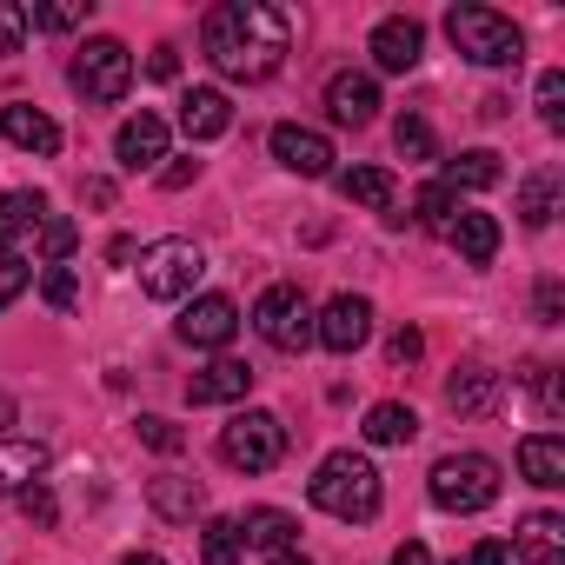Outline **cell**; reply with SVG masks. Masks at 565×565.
<instances>
[{
  "label": "cell",
  "mask_w": 565,
  "mask_h": 565,
  "mask_svg": "<svg viewBox=\"0 0 565 565\" xmlns=\"http://www.w3.org/2000/svg\"><path fill=\"white\" fill-rule=\"evenodd\" d=\"M313 340H320L327 353H360V347L373 340V300H360V294L327 300V313L313 320Z\"/></svg>",
  "instance_id": "obj_10"
},
{
  "label": "cell",
  "mask_w": 565,
  "mask_h": 565,
  "mask_svg": "<svg viewBox=\"0 0 565 565\" xmlns=\"http://www.w3.org/2000/svg\"><path fill=\"white\" fill-rule=\"evenodd\" d=\"M233 333H239V307H233L226 294H200V300L180 313V340H186V347H206V353H220Z\"/></svg>",
  "instance_id": "obj_12"
},
{
  "label": "cell",
  "mask_w": 565,
  "mask_h": 565,
  "mask_svg": "<svg viewBox=\"0 0 565 565\" xmlns=\"http://www.w3.org/2000/svg\"><path fill=\"white\" fill-rule=\"evenodd\" d=\"M539 320L558 327V279H545V287H539Z\"/></svg>",
  "instance_id": "obj_45"
},
{
  "label": "cell",
  "mask_w": 565,
  "mask_h": 565,
  "mask_svg": "<svg viewBox=\"0 0 565 565\" xmlns=\"http://www.w3.org/2000/svg\"><path fill=\"white\" fill-rule=\"evenodd\" d=\"M193 180H200V160H193V153L160 167V186H167V193H180V186H193Z\"/></svg>",
  "instance_id": "obj_41"
},
{
  "label": "cell",
  "mask_w": 565,
  "mask_h": 565,
  "mask_svg": "<svg viewBox=\"0 0 565 565\" xmlns=\"http://www.w3.org/2000/svg\"><path fill=\"white\" fill-rule=\"evenodd\" d=\"M253 333L273 347V353H300L313 347V307L300 287H266L259 307H253Z\"/></svg>",
  "instance_id": "obj_8"
},
{
  "label": "cell",
  "mask_w": 565,
  "mask_h": 565,
  "mask_svg": "<svg viewBox=\"0 0 565 565\" xmlns=\"http://www.w3.org/2000/svg\"><path fill=\"white\" fill-rule=\"evenodd\" d=\"M466 565H512V552L499 545V539H486V545H472V558Z\"/></svg>",
  "instance_id": "obj_44"
},
{
  "label": "cell",
  "mask_w": 565,
  "mask_h": 565,
  "mask_svg": "<svg viewBox=\"0 0 565 565\" xmlns=\"http://www.w3.org/2000/svg\"><path fill=\"white\" fill-rule=\"evenodd\" d=\"M41 294H47V307H74L81 287H74V273H67V266H47V273H41Z\"/></svg>",
  "instance_id": "obj_38"
},
{
  "label": "cell",
  "mask_w": 565,
  "mask_h": 565,
  "mask_svg": "<svg viewBox=\"0 0 565 565\" xmlns=\"http://www.w3.org/2000/svg\"><path fill=\"white\" fill-rule=\"evenodd\" d=\"M492 399H499V373H492L486 360H466V366L446 380V406H452V413H492Z\"/></svg>",
  "instance_id": "obj_18"
},
{
  "label": "cell",
  "mask_w": 565,
  "mask_h": 565,
  "mask_svg": "<svg viewBox=\"0 0 565 565\" xmlns=\"http://www.w3.org/2000/svg\"><path fill=\"white\" fill-rule=\"evenodd\" d=\"M373 446H406L413 433H419V413L413 406H399V399H380V406H366V426H360Z\"/></svg>",
  "instance_id": "obj_23"
},
{
  "label": "cell",
  "mask_w": 565,
  "mask_h": 565,
  "mask_svg": "<svg viewBox=\"0 0 565 565\" xmlns=\"http://www.w3.org/2000/svg\"><path fill=\"white\" fill-rule=\"evenodd\" d=\"M200 41H206V61L226 81H266V74H279V61H287L294 28H287L279 8H266V0H220V8H206V21H200Z\"/></svg>",
  "instance_id": "obj_1"
},
{
  "label": "cell",
  "mask_w": 565,
  "mask_h": 565,
  "mask_svg": "<svg viewBox=\"0 0 565 565\" xmlns=\"http://www.w3.org/2000/svg\"><path fill=\"white\" fill-rule=\"evenodd\" d=\"M220 459L233 472H273L279 459H287V426H279L273 413H233L226 433H220Z\"/></svg>",
  "instance_id": "obj_5"
},
{
  "label": "cell",
  "mask_w": 565,
  "mask_h": 565,
  "mask_svg": "<svg viewBox=\"0 0 565 565\" xmlns=\"http://www.w3.org/2000/svg\"><path fill=\"white\" fill-rule=\"evenodd\" d=\"M200 273H206V253L193 239H180V233L173 239H153L140 253V294L147 300H186Z\"/></svg>",
  "instance_id": "obj_6"
},
{
  "label": "cell",
  "mask_w": 565,
  "mask_h": 565,
  "mask_svg": "<svg viewBox=\"0 0 565 565\" xmlns=\"http://www.w3.org/2000/svg\"><path fill=\"white\" fill-rule=\"evenodd\" d=\"M499 180H505V167H499V153H486V147L446 160V186H452V193H459V186H499Z\"/></svg>",
  "instance_id": "obj_28"
},
{
  "label": "cell",
  "mask_w": 565,
  "mask_h": 565,
  "mask_svg": "<svg viewBox=\"0 0 565 565\" xmlns=\"http://www.w3.org/2000/svg\"><path fill=\"white\" fill-rule=\"evenodd\" d=\"M413 220H419V226H433V233H446V226L459 220V193H452L446 180H426V186L413 193Z\"/></svg>",
  "instance_id": "obj_29"
},
{
  "label": "cell",
  "mask_w": 565,
  "mask_h": 565,
  "mask_svg": "<svg viewBox=\"0 0 565 565\" xmlns=\"http://www.w3.org/2000/svg\"><path fill=\"white\" fill-rule=\"evenodd\" d=\"M393 565H433V552H426V545H419V539H406V545H399V552H393Z\"/></svg>",
  "instance_id": "obj_46"
},
{
  "label": "cell",
  "mask_w": 565,
  "mask_h": 565,
  "mask_svg": "<svg viewBox=\"0 0 565 565\" xmlns=\"http://www.w3.org/2000/svg\"><path fill=\"white\" fill-rule=\"evenodd\" d=\"M307 499H313L327 519L366 525V519L380 512L386 486H380V466H373L366 452H327V459H320V472L307 479Z\"/></svg>",
  "instance_id": "obj_2"
},
{
  "label": "cell",
  "mask_w": 565,
  "mask_h": 565,
  "mask_svg": "<svg viewBox=\"0 0 565 565\" xmlns=\"http://www.w3.org/2000/svg\"><path fill=\"white\" fill-rule=\"evenodd\" d=\"M28 279H34V266L14 253V239H0V307H14L28 294Z\"/></svg>",
  "instance_id": "obj_32"
},
{
  "label": "cell",
  "mask_w": 565,
  "mask_h": 565,
  "mask_svg": "<svg viewBox=\"0 0 565 565\" xmlns=\"http://www.w3.org/2000/svg\"><path fill=\"white\" fill-rule=\"evenodd\" d=\"M340 193H347L353 206L386 213V206H393V173H386V167H347V173H340Z\"/></svg>",
  "instance_id": "obj_26"
},
{
  "label": "cell",
  "mask_w": 565,
  "mask_h": 565,
  "mask_svg": "<svg viewBox=\"0 0 565 565\" xmlns=\"http://www.w3.org/2000/svg\"><path fill=\"white\" fill-rule=\"evenodd\" d=\"M127 87H134V54H127V41L94 34V41L74 54V94L94 100V107H107V100H120Z\"/></svg>",
  "instance_id": "obj_7"
},
{
  "label": "cell",
  "mask_w": 565,
  "mask_h": 565,
  "mask_svg": "<svg viewBox=\"0 0 565 565\" xmlns=\"http://www.w3.org/2000/svg\"><path fill=\"white\" fill-rule=\"evenodd\" d=\"M519 472H525L532 486L558 492V486H565V439H558V433H532V439L519 446Z\"/></svg>",
  "instance_id": "obj_19"
},
{
  "label": "cell",
  "mask_w": 565,
  "mask_h": 565,
  "mask_svg": "<svg viewBox=\"0 0 565 565\" xmlns=\"http://www.w3.org/2000/svg\"><path fill=\"white\" fill-rule=\"evenodd\" d=\"M74 239H81V226H74V220H61V213H47V220H41V253H47V266H61V259L74 253Z\"/></svg>",
  "instance_id": "obj_35"
},
{
  "label": "cell",
  "mask_w": 565,
  "mask_h": 565,
  "mask_svg": "<svg viewBox=\"0 0 565 565\" xmlns=\"http://www.w3.org/2000/svg\"><path fill=\"white\" fill-rule=\"evenodd\" d=\"M21 512H28V519H41V525H47V519H54V492H47V486H41V479H34V486H21Z\"/></svg>",
  "instance_id": "obj_42"
},
{
  "label": "cell",
  "mask_w": 565,
  "mask_h": 565,
  "mask_svg": "<svg viewBox=\"0 0 565 565\" xmlns=\"http://www.w3.org/2000/svg\"><path fill=\"white\" fill-rule=\"evenodd\" d=\"M294 532H300V519H294V512H279V505H253V512L239 519V539L259 545V552H273V558L294 545Z\"/></svg>",
  "instance_id": "obj_21"
},
{
  "label": "cell",
  "mask_w": 565,
  "mask_h": 565,
  "mask_svg": "<svg viewBox=\"0 0 565 565\" xmlns=\"http://www.w3.org/2000/svg\"><path fill=\"white\" fill-rule=\"evenodd\" d=\"M426 492H433L439 512H486L499 499V459H486V452H446L426 472Z\"/></svg>",
  "instance_id": "obj_3"
},
{
  "label": "cell",
  "mask_w": 565,
  "mask_h": 565,
  "mask_svg": "<svg viewBox=\"0 0 565 565\" xmlns=\"http://www.w3.org/2000/svg\"><path fill=\"white\" fill-rule=\"evenodd\" d=\"M233 127V100L220 87H186L180 94V134L186 140H220Z\"/></svg>",
  "instance_id": "obj_16"
},
{
  "label": "cell",
  "mask_w": 565,
  "mask_h": 565,
  "mask_svg": "<svg viewBox=\"0 0 565 565\" xmlns=\"http://www.w3.org/2000/svg\"><path fill=\"white\" fill-rule=\"evenodd\" d=\"M327 114H333L340 127H366V120L380 114V81H373V74H333V81H327Z\"/></svg>",
  "instance_id": "obj_15"
},
{
  "label": "cell",
  "mask_w": 565,
  "mask_h": 565,
  "mask_svg": "<svg viewBox=\"0 0 565 565\" xmlns=\"http://www.w3.org/2000/svg\"><path fill=\"white\" fill-rule=\"evenodd\" d=\"M147 74H153V81H173V74H180V54H173V47H153V54H147Z\"/></svg>",
  "instance_id": "obj_43"
},
{
  "label": "cell",
  "mask_w": 565,
  "mask_h": 565,
  "mask_svg": "<svg viewBox=\"0 0 565 565\" xmlns=\"http://www.w3.org/2000/svg\"><path fill=\"white\" fill-rule=\"evenodd\" d=\"M519 558L525 565H565V519L558 512H532L519 525Z\"/></svg>",
  "instance_id": "obj_20"
},
{
  "label": "cell",
  "mask_w": 565,
  "mask_h": 565,
  "mask_svg": "<svg viewBox=\"0 0 565 565\" xmlns=\"http://www.w3.org/2000/svg\"><path fill=\"white\" fill-rule=\"evenodd\" d=\"M552 213H558V167H539L519 186V220L525 226H552Z\"/></svg>",
  "instance_id": "obj_25"
},
{
  "label": "cell",
  "mask_w": 565,
  "mask_h": 565,
  "mask_svg": "<svg viewBox=\"0 0 565 565\" xmlns=\"http://www.w3.org/2000/svg\"><path fill=\"white\" fill-rule=\"evenodd\" d=\"M0 134H8L21 153H61V127H54L41 107H28V100H8V107H0Z\"/></svg>",
  "instance_id": "obj_17"
},
{
  "label": "cell",
  "mask_w": 565,
  "mask_h": 565,
  "mask_svg": "<svg viewBox=\"0 0 565 565\" xmlns=\"http://www.w3.org/2000/svg\"><path fill=\"white\" fill-rule=\"evenodd\" d=\"M446 34H452V47H459L466 61H479V67H519V54H525L519 28H512L505 14H492V8H452V14H446Z\"/></svg>",
  "instance_id": "obj_4"
},
{
  "label": "cell",
  "mask_w": 565,
  "mask_h": 565,
  "mask_svg": "<svg viewBox=\"0 0 565 565\" xmlns=\"http://www.w3.org/2000/svg\"><path fill=\"white\" fill-rule=\"evenodd\" d=\"M366 54H373V67H380V74H413V67H419V54H426V28H419V21H406V14H386V21L373 28Z\"/></svg>",
  "instance_id": "obj_11"
},
{
  "label": "cell",
  "mask_w": 565,
  "mask_h": 565,
  "mask_svg": "<svg viewBox=\"0 0 565 565\" xmlns=\"http://www.w3.org/2000/svg\"><path fill=\"white\" fill-rule=\"evenodd\" d=\"M532 100H539V120L558 134V127H565V74H558V67L539 74V94H532Z\"/></svg>",
  "instance_id": "obj_33"
},
{
  "label": "cell",
  "mask_w": 565,
  "mask_h": 565,
  "mask_svg": "<svg viewBox=\"0 0 565 565\" xmlns=\"http://www.w3.org/2000/svg\"><path fill=\"white\" fill-rule=\"evenodd\" d=\"M253 393V366L246 360H213V366H200L193 380H186V399L193 406H233V399H246Z\"/></svg>",
  "instance_id": "obj_14"
},
{
  "label": "cell",
  "mask_w": 565,
  "mask_h": 565,
  "mask_svg": "<svg viewBox=\"0 0 565 565\" xmlns=\"http://www.w3.org/2000/svg\"><path fill=\"white\" fill-rule=\"evenodd\" d=\"M266 147H273V160H279V167L300 173V180L333 173V140H327V134H313V127H300V120H279Z\"/></svg>",
  "instance_id": "obj_9"
},
{
  "label": "cell",
  "mask_w": 565,
  "mask_h": 565,
  "mask_svg": "<svg viewBox=\"0 0 565 565\" xmlns=\"http://www.w3.org/2000/svg\"><path fill=\"white\" fill-rule=\"evenodd\" d=\"M21 47H28V8L0 0V54H21Z\"/></svg>",
  "instance_id": "obj_36"
},
{
  "label": "cell",
  "mask_w": 565,
  "mask_h": 565,
  "mask_svg": "<svg viewBox=\"0 0 565 565\" xmlns=\"http://www.w3.org/2000/svg\"><path fill=\"white\" fill-rule=\"evenodd\" d=\"M47 472V452L28 446V439H0V492H21Z\"/></svg>",
  "instance_id": "obj_24"
},
{
  "label": "cell",
  "mask_w": 565,
  "mask_h": 565,
  "mask_svg": "<svg viewBox=\"0 0 565 565\" xmlns=\"http://www.w3.org/2000/svg\"><path fill=\"white\" fill-rule=\"evenodd\" d=\"M239 552H246L239 519H206V525H200V558H206V565H233Z\"/></svg>",
  "instance_id": "obj_30"
},
{
  "label": "cell",
  "mask_w": 565,
  "mask_h": 565,
  "mask_svg": "<svg viewBox=\"0 0 565 565\" xmlns=\"http://www.w3.org/2000/svg\"><path fill=\"white\" fill-rule=\"evenodd\" d=\"M386 353H393V366H413V360L426 353V340H419V327H399V333L386 340Z\"/></svg>",
  "instance_id": "obj_40"
},
{
  "label": "cell",
  "mask_w": 565,
  "mask_h": 565,
  "mask_svg": "<svg viewBox=\"0 0 565 565\" xmlns=\"http://www.w3.org/2000/svg\"><path fill=\"white\" fill-rule=\"evenodd\" d=\"M81 21H87L81 8H34V14H28V28H47V34H67V28H81Z\"/></svg>",
  "instance_id": "obj_39"
},
{
  "label": "cell",
  "mask_w": 565,
  "mask_h": 565,
  "mask_svg": "<svg viewBox=\"0 0 565 565\" xmlns=\"http://www.w3.org/2000/svg\"><path fill=\"white\" fill-rule=\"evenodd\" d=\"M147 505H153L160 519H193V512L206 505V492H200V479H153V486H147Z\"/></svg>",
  "instance_id": "obj_27"
},
{
  "label": "cell",
  "mask_w": 565,
  "mask_h": 565,
  "mask_svg": "<svg viewBox=\"0 0 565 565\" xmlns=\"http://www.w3.org/2000/svg\"><path fill=\"white\" fill-rule=\"evenodd\" d=\"M393 147H399V160H433V127H426L419 114H406V120L393 127Z\"/></svg>",
  "instance_id": "obj_34"
},
{
  "label": "cell",
  "mask_w": 565,
  "mask_h": 565,
  "mask_svg": "<svg viewBox=\"0 0 565 565\" xmlns=\"http://www.w3.org/2000/svg\"><path fill=\"white\" fill-rule=\"evenodd\" d=\"M140 439H147L153 452H180V446H186V433H180L173 419H160V413H147V419H140Z\"/></svg>",
  "instance_id": "obj_37"
},
{
  "label": "cell",
  "mask_w": 565,
  "mask_h": 565,
  "mask_svg": "<svg viewBox=\"0 0 565 565\" xmlns=\"http://www.w3.org/2000/svg\"><path fill=\"white\" fill-rule=\"evenodd\" d=\"M41 220H47V200H41V193H28V186L0 193V239L21 233V226H41Z\"/></svg>",
  "instance_id": "obj_31"
},
{
  "label": "cell",
  "mask_w": 565,
  "mask_h": 565,
  "mask_svg": "<svg viewBox=\"0 0 565 565\" xmlns=\"http://www.w3.org/2000/svg\"><path fill=\"white\" fill-rule=\"evenodd\" d=\"M0 426H14V399L8 393H0Z\"/></svg>",
  "instance_id": "obj_48"
},
{
  "label": "cell",
  "mask_w": 565,
  "mask_h": 565,
  "mask_svg": "<svg viewBox=\"0 0 565 565\" xmlns=\"http://www.w3.org/2000/svg\"><path fill=\"white\" fill-rule=\"evenodd\" d=\"M120 565H167V558H160V552H127Z\"/></svg>",
  "instance_id": "obj_47"
},
{
  "label": "cell",
  "mask_w": 565,
  "mask_h": 565,
  "mask_svg": "<svg viewBox=\"0 0 565 565\" xmlns=\"http://www.w3.org/2000/svg\"><path fill=\"white\" fill-rule=\"evenodd\" d=\"M446 239L459 246V259L486 266V259L499 253V220H492V213H466V206H459V220L446 226Z\"/></svg>",
  "instance_id": "obj_22"
},
{
  "label": "cell",
  "mask_w": 565,
  "mask_h": 565,
  "mask_svg": "<svg viewBox=\"0 0 565 565\" xmlns=\"http://www.w3.org/2000/svg\"><path fill=\"white\" fill-rule=\"evenodd\" d=\"M266 565H307V558H300V552H279V558H266Z\"/></svg>",
  "instance_id": "obj_49"
},
{
  "label": "cell",
  "mask_w": 565,
  "mask_h": 565,
  "mask_svg": "<svg viewBox=\"0 0 565 565\" xmlns=\"http://www.w3.org/2000/svg\"><path fill=\"white\" fill-rule=\"evenodd\" d=\"M114 160H120L127 173L160 167V160H167V120H160V114H134V120H120V134H114Z\"/></svg>",
  "instance_id": "obj_13"
}]
</instances>
